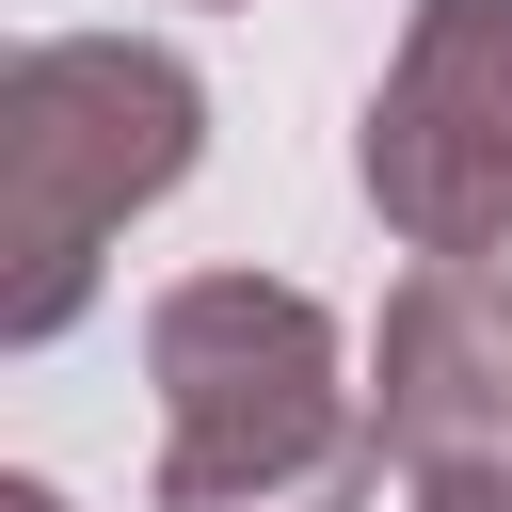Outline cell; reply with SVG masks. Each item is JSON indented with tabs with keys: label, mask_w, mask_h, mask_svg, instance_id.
<instances>
[{
	"label": "cell",
	"mask_w": 512,
	"mask_h": 512,
	"mask_svg": "<svg viewBox=\"0 0 512 512\" xmlns=\"http://www.w3.org/2000/svg\"><path fill=\"white\" fill-rule=\"evenodd\" d=\"M160 384V512H368L384 432L336 368V304L288 272H176L144 304Z\"/></svg>",
	"instance_id": "6da1fadb"
},
{
	"label": "cell",
	"mask_w": 512,
	"mask_h": 512,
	"mask_svg": "<svg viewBox=\"0 0 512 512\" xmlns=\"http://www.w3.org/2000/svg\"><path fill=\"white\" fill-rule=\"evenodd\" d=\"M208 160V80L160 32H32L0 64V336L48 352L112 240Z\"/></svg>",
	"instance_id": "7a4b0ae2"
},
{
	"label": "cell",
	"mask_w": 512,
	"mask_h": 512,
	"mask_svg": "<svg viewBox=\"0 0 512 512\" xmlns=\"http://www.w3.org/2000/svg\"><path fill=\"white\" fill-rule=\"evenodd\" d=\"M352 176L400 256H512V0L400 16L368 128H352Z\"/></svg>",
	"instance_id": "3957f363"
},
{
	"label": "cell",
	"mask_w": 512,
	"mask_h": 512,
	"mask_svg": "<svg viewBox=\"0 0 512 512\" xmlns=\"http://www.w3.org/2000/svg\"><path fill=\"white\" fill-rule=\"evenodd\" d=\"M368 432L400 480H512V272L416 256L368 336Z\"/></svg>",
	"instance_id": "277c9868"
},
{
	"label": "cell",
	"mask_w": 512,
	"mask_h": 512,
	"mask_svg": "<svg viewBox=\"0 0 512 512\" xmlns=\"http://www.w3.org/2000/svg\"><path fill=\"white\" fill-rule=\"evenodd\" d=\"M416 512H512V480H416Z\"/></svg>",
	"instance_id": "5b68a950"
},
{
	"label": "cell",
	"mask_w": 512,
	"mask_h": 512,
	"mask_svg": "<svg viewBox=\"0 0 512 512\" xmlns=\"http://www.w3.org/2000/svg\"><path fill=\"white\" fill-rule=\"evenodd\" d=\"M0 512H64V480H0Z\"/></svg>",
	"instance_id": "8992f818"
}]
</instances>
